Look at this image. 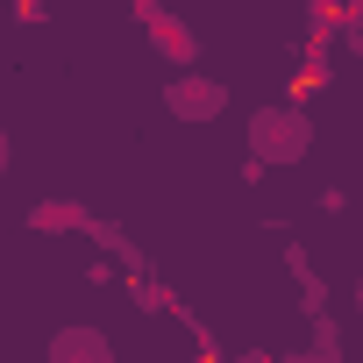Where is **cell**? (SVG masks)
Here are the masks:
<instances>
[{"label": "cell", "instance_id": "obj_1", "mask_svg": "<svg viewBox=\"0 0 363 363\" xmlns=\"http://www.w3.org/2000/svg\"><path fill=\"white\" fill-rule=\"evenodd\" d=\"M306 114L299 107H264V114H250V157L257 164H299L306 157Z\"/></svg>", "mask_w": 363, "mask_h": 363}, {"label": "cell", "instance_id": "obj_2", "mask_svg": "<svg viewBox=\"0 0 363 363\" xmlns=\"http://www.w3.org/2000/svg\"><path fill=\"white\" fill-rule=\"evenodd\" d=\"M164 107H171L178 121H214V114L228 107V86L207 79V72H178V79L164 86Z\"/></svg>", "mask_w": 363, "mask_h": 363}, {"label": "cell", "instance_id": "obj_3", "mask_svg": "<svg viewBox=\"0 0 363 363\" xmlns=\"http://www.w3.org/2000/svg\"><path fill=\"white\" fill-rule=\"evenodd\" d=\"M135 29H143L164 57H178V65H186V57H200V36L178 22V15H164V8H135Z\"/></svg>", "mask_w": 363, "mask_h": 363}, {"label": "cell", "instance_id": "obj_4", "mask_svg": "<svg viewBox=\"0 0 363 363\" xmlns=\"http://www.w3.org/2000/svg\"><path fill=\"white\" fill-rule=\"evenodd\" d=\"M50 363H114V349L100 328H65V335H50Z\"/></svg>", "mask_w": 363, "mask_h": 363}, {"label": "cell", "instance_id": "obj_5", "mask_svg": "<svg viewBox=\"0 0 363 363\" xmlns=\"http://www.w3.org/2000/svg\"><path fill=\"white\" fill-rule=\"evenodd\" d=\"M29 228H43V235L86 228V207H79V200H36V207H29Z\"/></svg>", "mask_w": 363, "mask_h": 363}, {"label": "cell", "instance_id": "obj_6", "mask_svg": "<svg viewBox=\"0 0 363 363\" xmlns=\"http://www.w3.org/2000/svg\"><path fill=\"white\" fill-rule=\"evenodd\" d=\"M8 157H15V143H8V128H0V171H8Z\"/></svg>", "mask_w": 363, "mask_h": 363}]
</instances>
